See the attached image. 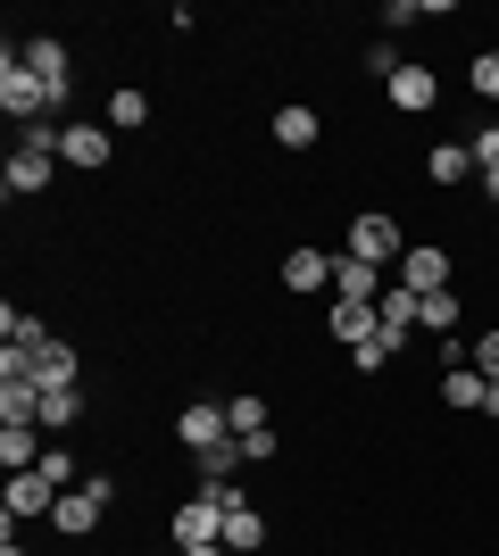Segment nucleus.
<instances>
[{
    "label": "nucleus",
    "mask_w": 499,
    "mask_h": 556,
    "mask_svg": "<svg viewBox=\"0 0 499 556\" xmlns=\"http://www.w3.org/2000/svg\"><path fill=\"white\" fill-rule=\"evenodd\" d=\"M59 134H67V125H25V141H17V159H9V175H0V184H9V200H34V191L50 184V166H59Z\"/></svg>",
    "instance_id": "nucleus-1"
},
{
    "label": "nucleus",
    "mask_w": 499,
    "mask_h": 556,
    "mask_svg": "<svg viewBox=\"0 0 499 556\" xmlns=\"http://www.w3.org/2000/svg\"><path fill=\"white\" fill-rule=\"evenodd\" d=\"M0 109L17 116V125H42V116H50V109H59V100H50V92H42V75L25 67V50H17V42L0 50Z\"/></svg>",
    "instance_id": "nucleus-2"
},
{
    "label": "nucleus",
    "mask_w": 499,
    "mask_h": 556,
    "mask_svg": "<svg viewBox=\"0 0 499 556\" xmlns=\"http://www.w3.org/2000/svg\"><path fill=\"white\" fill-rule=\"evenodd\" d=\"M166 532H175V548H225V507H216L209 490H191L184 507L166 515Z\"/></svg>",
    "instance_id": "nucleus-3"
},
{
    "label": "nucleus",
    "mask_w": 499,
    "mask_h": 556,
    "mask_svg": "<svg viewBox=\"0 0 499 556\" xmlns=\"http://www.w3.org/2000/svg\"><path fill=\"white\" fill-rule=\"evenodd\" d=\"M109 498H117L109 482H84V490H67V498L50 507V532H59V540H92V532H100V515H109Z\"/></svg>",
    "instance_id": "nucleus-4"
},
{
    "label": "nucleus",
    "mask_w": 499,
    "mask_h": 556,
    "mask_svg": "<svg viewBox=\"0 0 499 556\" xmlns=\"http://www.w3.org/2000/svg\"><path fill=\"white\" fill-rule=\"evenodd\" d=\"M350 257H366V266H391V257H408V232H400V216H383V208L350 216Z\"/></svg>",
    "instance_id": "nucleus-5"
},
{
    "label": "nucleus",
    "mask_w": 499,
    "mask_h": 556,
    "mask_svg": "<svg viewBox=\"0 0 499 556\" xmlns=\"http://www.w3.org/2000/svg\"><path fill=\"white\" fill-rule=\"evenodd\" d=\"M0 498H9V523H25V515H50L59 498H67V490L50 482L42 465H25V473H9V490H0Z\"/></svg>",
    "instance_id": "nucleus-6"
},
{
    "label": "nucleus",
    "mask_w": 499,
    "mask_h": 556,
    "mask_svg": "<svg viewBox=\"0 0 499 556\" xmlns=\"http://www.w3.org/2000/svg\"><path fill=\"white\" fill-rule=\"evenodd\" d=\"M109 159H117V141H109V125H92V116L59 134V166H84V175H100Z\"/></svg>",
    "instance_id": "nucleus-7"
},
{
    "label": "nucleus",
    "mask_w": 499,
    "mask_h": 556,
    "mask_svg": "<svg viewBox=\"0 0 499 556\" xmlns=\"http://www.w3.org/2000/svg\"><path fill=\"white\" fill-rule=\"evenodd\" d=\"M266 134H275V150H316V141H325V116H316L309 100H284Z\"/></svg>",
    "instance_id": "nucleus-8"
},
{
    "label": "nucleus",
    "mask_w": 499,
    "mask_h": 556,
    "mask_svg": "<svg viewBox=\"0 0 499 556\" xmlns=\"http://www.w3.org/2000/svg\"><path fill=\"white\" fill-rule=\"evenodd\" d=\"M383 100H391V109H408V116H425L433 100H441V84H433V67H425V59H408V67L391 75V84H383Z\"/></svg>",
    "instance_id": "nucleus-9"
},
{
    "label": "nucleus",
    "mask_w": 499,
    "mask_h": 556,
    "mask_svg": "<svg viewBox=\"0 0 499 556\" xmlns=\"http://www.w3.org/2000/svg\"><path fill=\"white\" fill-rule=\"evenodd\" d=\"M25 67L42 75V92H50V100H67V92H75V59H67V42H50V34H42V42H25Z\"/></svg>",
    "instance_id": "nucleus-10"
},
{
    "label": "nucleus",
    "mask_w": 499,
    "mask_h": 556,
    "mask_svg": "<svg viewBox=\"0 0 499 556\" xmlns=\"http://www.w3.org/2000/svg\"><path fill=\"white\" fill-rule=\"evenodd\" d=\"M25 382H42V391H67V382H84V357H75L67 341H50L25 357Z\"/></svg>",
    "instance_id": "nucleus-11"
},
{
    "label": "nucleus",
    "mask_w": 499,
    "mask_h": 556,
    "mask_svg": "<svg viewBox=\"0 0 499 556\" xmlns=\"http://www.w3.org/2000/svg\"><path fill=\"white\" fill-rule=\"evenodd\" d=\"M400 282H408V291H450V250H433V241H408Z\"/></svg>",
    "instance_id": "nucleus-12"
},
{
    "label": "nucleus",
    "mask_w": 499,
    "mask_h": 556,
    "mask_svg": "<svg viewBox=\"0 0 499 556\" xmlns=\"http://www.w3.org/2000/svg\"><path fill=\"white\" fill-rule=\"evenodd\" d=\"M225 432H234V424H225V407H216V399H191L184 416H175V441H184V448H216Z\"/></svg>",
    "instance_id": "nucleus-13"
},
{
    "label": "nucleus",
    "mask_w": 499,
    "mask_h": 556,
    "mask_svg": "<svg viewBox=\"0 0 499 556\" xmlns=\"http://www.w3.org/2000/svg\"><path fill=\"white\" fill-rule=\"evenodd\" d=\"M333 291H341V300H358V307H375L383 300V266H366V257H333Z\"/></svg>",
    "instance_id": "nucleus-14"
},
{
    "label": "nucleus",
    "mask_w": 499,
    "mask_h": 556,
    "mask_svg": "<svg viewBox=\"0 0 499 556\" xmlns=\"http://www.w3.org/2000/svg\"><path fill=\"white\" fill-rule=\"evenodd\" d=\"M483 399H491V382H483L475 366H450V374H441V407H450V416H483Z\"/></svg>",
    "instance_id": "nucleus-15"
},
{
    "label": "nucleus",
    "mask_w": 499,
    "mask_h": 556,
    "mask_svg": "<svg viewBox=\"0 0 499 556\" xmlns=\"http://www.w3.org/2000/svg\"><path fill=\"white\" fill-rule=\"evenodd\" d=\"M325 325H333V341H341V349H366L383 332V316H375V307H358V300H333Z\"/></svg>",
    "instance_id": "nucleus-16"
},
{
    "label": "nucleus",
    "mask_w": 499,
    "mask_h": 556,
    "mask_svg": "<svg viewBox=\"0 0 499 556\" xmlns=\"http://www.w3.org/2000/svg\"><path fill=\"white\" fill-rule=\"evenodd\" d=\"M416 300H425V291H408V282L375 300V316H383V341H391V349H400L408 332H416Z\"/></svg>",
    "instance_id": "nucleus-17"
},
{
    "label": "nucleus",
    "mask_w": 499,
    "mask_h": 556,
    "mask_svg": "<svg viewBox=\"0 0 499 556\" xmlns=\"http://www.w3.org/2000/svg\"><path fill=\"white\" fill-rule=\"evenodd\" d=\"M225 548H234V556H259V548H266V515L250 507V498H241V507H225Z\"/></svg>",
    "instance_id": "nucleus-18"
},
{
    "label": "nucleus",
    "mask_w": 499,
    "mask_h": 556,
    "mask_svg": "<svg viewBox=\"0 0 499 556\" xmlns=\"http://www.w3.org/2000/svg\"><path fill=\"white\" fill-rule=\"evenodd\" d=\"M425 175H433L441 191L466 184V175H475V150H466V141H433V150H425Z\"/></svg>",
    "instance_id": "nucleus-19"
},
{
    "label": "nucleus",
    "mask_w": 499,
    "mask_h": 556,
    "mask_svg": "<svg viewBox=\"0 0 499 556\" xmlns=\"http://www.w3.org/2000/svg\"><path fill=\"white\" fill-rule=\"evenodd\" d=\"M241 465H250V457H241V441H234V432H225L216 448H191V473H200V482H234Z\"/></svg>",
    "instance_id": "nucleus-20"
},
{
    "label": "nucleus",
    "mask_w": 499,
    "mask_h": 556,
    "mask_svg": "<svg viewBox=\"0 0 499 556\" xmlns=\"http://www.w3.org/2000/svg\"><path fill=\"white\" fill-rule=\"evenodd\" d=\"M333 282V257L325 250H291L284 257V291H325Z\"/></svg>",
    "instance_id": "nucleus-21"
},
{
    "label": "nucleus",
    "mask_w": 499,
    "mask_h": 556,
    "mask_svg": "<svg viewBox=\"0 0 499 556\" xmlns=\"http://www.w3.org/2000/svg\"><path fill=\"white\" fill-rule=\"evenodd\" d=\"M0 341H9V349H25V357H34V349H50V332H42V316H25V307L9 300V307H0Z\"/></svg>",
    "instance_id": "nucleus-22"
},
{
    "label": "nucleus",
    "mask_w": 499,
    "mask_h": 556,
    "mask_svg": "<svg viewBox=\"0 0 499 556\" xmlns=\"http://www.w3.org/2000/svg\"><path fill=\"white\" fill-rule=\"evenodd\" d=\"M0 465H9V473L42 465V441H34V424H0Z\"/></svg>",
    "instance_id": "nucleus-23"
},
{
    "label": "nucleus",
    "mask_w": 499,
    "mask_h": 556,
    "mask_svg": "<svg viewBox=\"0 0 499 556\" xmlns=\"http://www.w3.org/2000/svg\"><path fill=\"white\" fill-rule=\"evenodd\" d=\"M109 134H134V125H150V92H109V116H100Z\"/></svg>",
    "instance_id": "nucleus-24"
},
{
    "label": "nucleus",
    "mask_w": 499,
    "mask_h": 556,
    "mask_svg": "<svg viewBox=\"0 0 499 556\" xmlns=\"http://www.w3.org/2000/svg\"><path fill=\"white\" fill-rule=\"evenodd\" d=\"M416 325L450 341V332H458V291H425V300H416Z\"/></svg>",
    "instance_id": "nucleus-25"
},
{
    "label": "nucleus",
    "mask_w": 499,
    "mask_h": 556,
    "mask_svg": "<svg viewBox=\"0 0 499 556\" xmlns=\"http://www.w3.org/2000/svg\"><path fill=\"white\" fill-rule=\"evenodd\" d=\"M42 416V391L34 382H0V424H34Z\"/></svg>",
    "instance_id": "nucleus-26"
},
{
    "label": "nucleus",
    "mask_w": 499,
    "mask_h": 556,
    "mask_svg": "<svg viewBox=\"0 0 499 556\" xmlns=\"http://www.w3.org/2000/svg\"><path fill=\"white\" fill-rule=\"evenodd\" d=\"M34 391H42V382H34ZM84 416V382H67V391H42V416L34 424H75Z\"/></svg>",
    "instance_id": "nucleus-27"
},
{
    "label": "nucleus",
    "mask_w": 499,
    "mask_h": 556,
    "mask_svg": "<svg viewBox=\"0 0 499 556\" xmlns=\"http://www.w3.org/2000/svg\"><path fill=\"white\" fill-rule=\"evenodd\" d=\"M225 424H234V432H266V399H259V391L225 399Z\"/></svg>",
    "instance_id": "nucleus-28"
},
{
    "label": "nucleus",
    "mask_w": 499,
    "mask_h": 556,
    "mask_svg": "<svg viewBox=\"0 0 499 556\" xmlns=\"http://www.w3.org/2000/svg\"><path fill=\"white\" fill-rule=\"evenodd\" d=\"M391 357H400V349L383 341V332H375V341H366V349H350V366H358V374H383V366H391Z\"/></svg>",
    "instance_id": "nucleus-29"
},
{
    "label": "nucleus",
    "mask_w": 499,
    "mask_h": 556,
    "mask_svg": "<svg viewBox=\"0 0 499 556\" xmlns=\"http://www.w3.org/2000/svg\"><path fill=\"white\" fill-rule=\"evenodd\" d=\"M466 150H475V175H491V166H499V125H475Z\"/></svg>",
    "instance_id": "nucleus-30"
},
{
    "label": "nucleus",
    "mask_w": 499,
    "mask_h": 556,
    "mask_svg": "<svg viewBox=\"0 0 499 556\" xmlns=\"http://www.w3.org/2000/svg\"><path fill=\"white\" fill-rule=\"evenodd\" d=\"M466 75H475L483 100H499V50H475V67H466Z\"/></svg>",
    "instance_id": "nucleus-31"
},
{
    "label": "nucleus",
    "mask_w": 499,
    "mask_h": 556,
    "mask_svg": "<svg viewBox=\"0 0 499 556\" xmlns=\"http://www.w3.org/2000/svg\"><path fill=\"white\" fill-rule=\"evenodd\" d=\"M408 67V59H400V50H391V42H366V75H383V84H391V75H400Z\"/></svg>",
    "instance_id": "nucleus-32"
},
{
    "label": "nucleus",
    "mask_w": 499,
    "mask_h": 556,
    "mask_svg": "<svg viewBox=\"0 0 499 556\" xmlns=\"http://www.w3.org/2000/svg\"><path fill=\"white\" fill-rule=\"evenodd\" d=\"M234 441H241V457H250V465H266V457H275V448H284V441H275V432H234Z\"/></svg>",
    "instance_id": "nucleus-33"
},
{
    "label": "nucleus",
    "mask_w": 499,
    "mask_h": 556,
    "mask_svg": "<svg viewBox=\"0 0 499 556\" xmlns=\"http://www.w3.org/2000/svg\"><path fill=\"white\" fill-rule=\"evenodd\" d=\"M475 374H483V382H499V332H483V341H475Z\"/></svg>",
    "instance_id": "nucleus-34"
},
{
    "label": "nucleus",
    "mask_w": 499,
    "mask_h": 556,
    "mask_svg": "<svg viewBox=\"0 0 499 556\" xmlns=\"http://www.w3.org/2000/svg\"><path fill=\"white\" fill-rule=\"evenodd\" d=\"M42 473H50L59 490H67V482H75V457H67V448H42Z\"/></svg>",
    "instance_id": "nucleus-35"
},
{
    "label": "nucleus",
    "mask_w": 499,
    "mask_h": 556,
    "mask_svg": "<svg viewBox=\"0 0 499 556\" xmlns=\"http://www.w3.org/2000/svg\"><path fill=\"white\" fill-rule=\"evenodd\" d=\"M483 200H491V208H499V166H491V175H483Z\"/></svg>",
    "instance_id": "nucleus-36"
},
{
    "label": "nucleus",
    "mask_w": 499,
    "mask_h": 556,
    "mask_svg": "<svg viewBox=\"0 0 499 556\" xmlns=\"http://www.w3.org/2000/svg\"><path fill=\"white\" fill-rule=\"evenodd\" d=\"M175 556H234V548H175Z\"/></svg>",
    "instance_id": "nucleus-37"
},
{
    "label": "nucleus",
    "mask_w": 499,
    "mask_h": 556,
    "mask_svg": "<svg viewBox=\"0 0 499 556\" xmlns=\"http://www.w3.org/2000/svg\"><path fill=\"white\" fill-rule=\"evenodd\" d=\"M0 556H25V548H17V532H9V548H0Z\"/></svg>",
    "instance_id": "nucleus-38"
}]
</instances>
